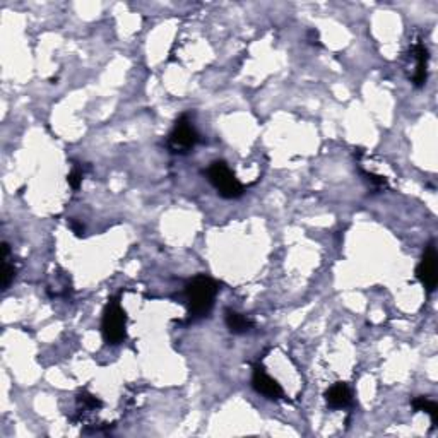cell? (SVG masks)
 <instances>
[{"label": "cell", "instance_id": "6da1fadb", "mask_svg": "<svg viewBox=\"0 0 438 438\" xmlns=\"http://www.w3.org/2000/svg\"><path fill=\"white\" fill-rule=\"evenodd\" d=\"M219 285L209 276H195L185 285V298L189 305V319L192 322L204 319L214 307Z\"/></svg>", "mask_w": 438, "mask_h": 438}, {"label": "cell", "instance_id": "7a4b0ae2", "mask_svg": "<svg viewBox=\"0 0 438 438\" xmlns=\"http://www.w3.org/2000/svg\"><path fill=\"white\" fill-rule=\"evenodd\" d=\"M127 314L116 298L106 303L102 320V334L106 344L119 346L127 337Z\"/></svg>", "mask_w": 438, "mask_h": 438}, {"label": "cell", "instance_id": "3957f363", "mask_svg": "<svg viewBox=\"0 0 438 438\" xmlns=\"http://www.w3.org/2000/svg\"><path fill=\"white\" fill-rule=\"evenodd\" d=\"M206 177L223 199H239L243 195V185L239 182V178L235 177V173L229 170V166L224 161L211 163L206 172Z\"/></svg>", "mask_w": 438, "mask_h": 438}, {"label": "cell", "instance_id": "277c9868", "mask_svg": "<svg viewBox=\"0 0 438 438\" xmlns=\"http://www.w3.org/2000/svg\"><path fill=\"white\" fill-rule=\"evenodd\" d=\"M199 141L200 136L192 120L187 115H182L168 136V149L173 154H187L197 146Z\"/></svg>", "mask_w": 438, "mask_h": 438}, {"label": "cell", "instance_id": "5b68a950", "mask_svg": "<svg viewBox=\"0 0 438 438\" xmlns=\"http://www.w3.org/2000/svg\"><path fill=\"white\" fill-rule=\"evenodd\" d=\"M416 278L420 283L427 288V291H435L438 285V270H437V250L433 245H428L427 250L423 252L421 262L416 267Z\"/></svg>", "mask_w": 438, "mask_h": 438}, {"label": "cell", "instance_id": "8992f818", "mask_svg": "<svg viewBox=\"0 0 438 438\" xmlns=\"http://www.w3.org/2000/svg\"><path fill=\"white\" fill-rule=\"evenodd\" d=\"M252 387L258 392V394L264 395V398L269 400H281L285 398V390H283V387L279 385L273 377H269L262 368L253 370Z\"/></svg>", "mask_w": 438, "mask_h": 438}, {"label": "cell", "instance_id": "52a82bcc", "mask_svg": "<svg viewBox=\"0 0 438 438\" xmlns=\"http://www.w3.org/2000/svg\"><path fill=\"white\" fill-rule=\"evenodd\" d=\"M411 57L415 60V72H412V84L416 87H423L428 77V48L423 41H416L411 47Z\"/></svg>", "mask_w": 438, "mask_h": 438}, {"label": "cell", "instance_id": "ba28073f", "mask_svg": "<svg viewBox=\"0 0 438 438\" xmlns=\"http://www.w3.org/2000/svg\"><path fill=\"white\" fill-rule=\"evenodd\" d=\"M324 398L327 406L332 407V410H344V407L351 406L353 392L346 383L337 382L334 383L331 389H327Z\"/></svg>", "mask_w": 438, "mask_h": 438}, {"label": "cell", "instance_id": "9c48e42d", "mask_svg": "<svg viewBox=\"0 0 438 438\" xmlns=\"http://www.w3.org/2000/svg\"><path fill=\"white\" fill-rule=\"evenodd\" d=\"M224 322H226L228 331L233 334H245L253 327V322L247 315L231 310V308L224 312Z\"/></svg>", "mask_w": 438, "mask_h": 438}, {"label": "cell", "instance_id": "30bf717a", "mask_svg": "<svg viewBox=\"0 0 438 438\" xmlns=\"http://www.w3.org/2000/svg\"><path fill=\"white\" fill-rule=\"evenodd\" d=\"M411 406L415 411H425L427 415H429V418H432V425L433 427H437V421H438V404L435 400H429L428 398H415L411 400Z\"/></svg>", "mask_w": 438, "mask_h": 438}, {"label": "cell", "instance_id": "8fae6325", "mask_svg": "<svg viewBox=\"0 0 438 438\" xmlns=\"http://www.w3.org/2000/svg\"><path fill=\"white\" fill-rule=\"evenodd\" d=\"M16 278V267L9 264V261L7 258H4V279H2V290H9L12 279Z\"/></svg>", "mask_w": 438, "mask_h": 438}, {"label": "cell", "instance_id": "7c38bea8", "mask_svg": "<svg viewBox=\"0 0 438 438\" xmlns=\"http://www.w3.org/2000/svg\"><path fill=\"white\" fill-rule=\"evenodd\" d=\"M82 177H84V173H82L81 168H74L72 172L69 173V177H67V182H69V185L72 187L74 190H77L79 187H81V182H82Z\"/></svg>", "mask_w": 438, "mask_h": 438}, {"label": "cell", "instance_id": "4fadbf2b", "mask_svg": "<svg viewBox=\"0 0 438 438\" xmlns=\"http://www.w3.org/2000/svg\"><path fill=\"white\" fill-rule=\"evenodd\" d=\"M70 228H72V231L76 233L77 236H82L84 235V226H82V224H79L77 221H70Z\"/></svg>", "mask_w": 438, "mask_h": 438}]
</instances>
